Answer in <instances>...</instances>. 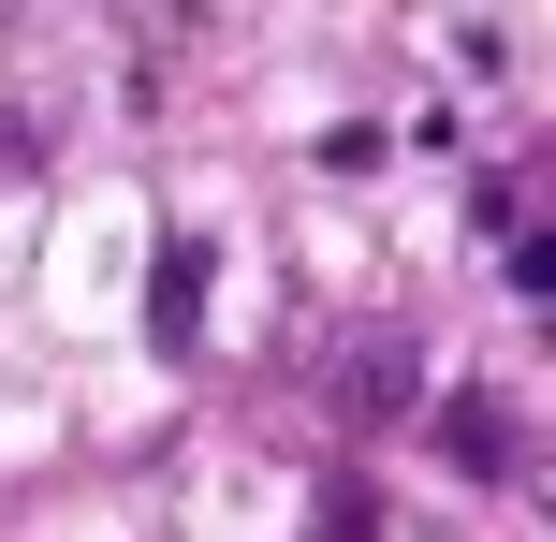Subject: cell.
<instances>
[{
	"label": "cell",
	"mask_w": 556,
	"mask_h": 542,
	"mask_svg": "<svg viewBox=\"0 0 556 542\" xmlns=\"http://www.w3.org/2000/svg\"><path fill=\"white\" fill-rule=\"evenodd\" d=\"M205 235H162V264H147V352H191L205 338Z\"/></svg>",
	"instance_id": "obj_1"
},
{
	"label": "cell",
	"mask_w": 556,
	"mask_h": 542,
	"mask_svg": "<svg viewBox=\"0 0 556 542\" xmlns=\"http://www.w3.org/2000/svg\"><path fill=\"white\" fill-rule=\"evenodd\" d=\"M440 455L469 469V484H513V455H528V426H513L498 396H440Z\"/></svg>",
	"instance_id": "obj_2"
},
{
	"label": "cell",
	"mask_w": 556,
	"mask_h": 542,
	"mask_svg": "<svg viewBox=\"0 0 556 542\" xmlns=\"http://www.w3.org/2000/svg\"><path fill=\"white\" fill-rule=\"evenodd\" d=\"M352 411H366V426L425 411V338H366V352H352Z\"/></svg>",
	"instance_id": "obj_3"
}]
</instances>
